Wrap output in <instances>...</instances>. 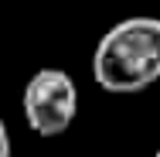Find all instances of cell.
Returning a JSON list of instances; mask_svg holds the SVG:
<instances>
[{"label":"cell","instance_id":"cell-1","mask_svg":"<svg viewBox=\"0 0 160 157\" xmlns=\"http://www.w3.org/2000/svg\"><path fill=\"white\" fill-rule=\"evenodd\" d=\"M92 75L106 92L129 96L160 79V21L126 17L99 38Z\"/></svg>","mask_w":160,"mask_h":157},{"label":"cell","instance_id":"cell-3","mask_svg":"<svg viewBox=\"0 0 160 157\" xmlns=\"http://www.w3.org/2000/svg\"><path fill=\"white\" fill-rule=\"evenodd\" d=\"M0 157H10V133H7L3 120H0Z\"/></svg>","mask_w":160,"mask_h":157},{"label":"cell","instance_id":"cell-2","mask_svg":"<svg viewBox=\"0 0 160 157\" xmlns=\"http://www.w3.org/2000/svg\"><path fill=\"white\" fill-rule=\"evenodd\" d=\"M21 106H24L28 126L38 137H58L75 123V113H78L75 79L62 68H41L28 79Z\"/></svg>","mask_w":160,"mask_h":157},{"label":"cell","instance_id":"cell-4","mask_svg":"<svg viewBox=\"0 0 160 157\" xmlns=\"http://www.w3.org/2000/svg\"><path fill=\"white\" fill-rule=\"evenodd\" d=\"M153 157H160V150H157V154H153Z\"/></svg>","mask_w":160,"mask_h":157}]
</instances>
